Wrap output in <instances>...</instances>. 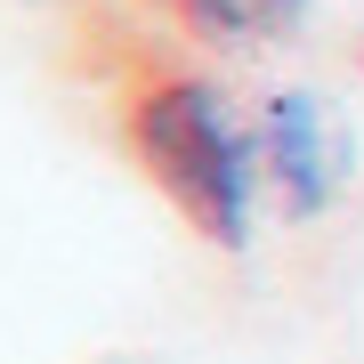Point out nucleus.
Wrapping results in <instances>:
<instances>
[{
  "mask_svg": "<svg viewBox=\"0 0 364 364\" xmlns=\"http://www.w3.org/2000/svg\"><path fill=\"white\" fill-rule=\"evenodd\" d=\"M251 146H259V203H275L284 219H316L348 195L356 138L316 90H275L251 114Z\"/></svg>",
  "mask_w": 364,
  "mask_h": 364,
  "instance_id": "nucleus-2",
  "label": "nucleus"
},
{
  "mask_svg": "<svg viewBox=\"0 0 364 364\" xmlns=\"http://www.w3.org/2000/svg\"><path fill=\"white\" fill-rule=\"evenodd\" d=\"M356 73H364V33H356Z\"/></svg>",
  "mask_w": 364,
  "mask_h": 364,
  "instance_id": "nucleus-4",
  "label": "nucleus"
},
{
  "mask_svg": "<svg viewBox=\"0 0 364 364\" xmlns=\"http://www.w3.org/2000/svg\"><path fill=\"white\" fill-rule=\"evenodd\" d=\"M122 146L146 186L178 210L203 243L243 251L259 219V146L235 97L195 65H154L122 90Z\"/></svg>",
  "mask_w": 364,
  "mask_h": 364,
  "instance_id": "nucleus-1",
  "label": "nucleus"
},
{
  "mask_svg": "<svg viewBox=\"0 0 364 364\" xmlns=\"http://www.w3.org/2000/svg\"><path fill=\"white\" fill-rule=\"evenodd\" d=\"M162 9L203 49H275L316 16V0H162Z\"/></svg>",
  "mask_w": 364,
  "mask_h": 364,
  "instance_id": "nucleus-3",
  "label": "nucleus"
}]
</instances>
